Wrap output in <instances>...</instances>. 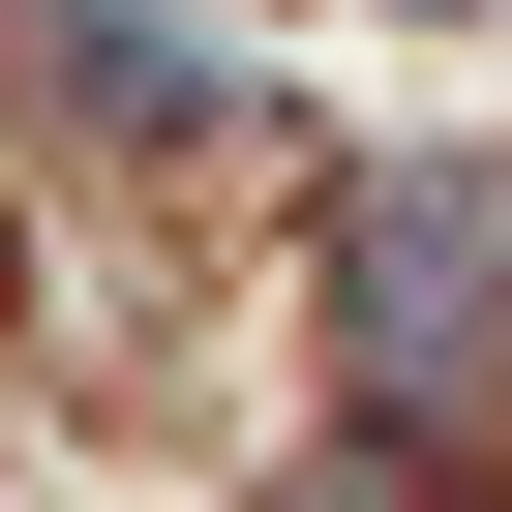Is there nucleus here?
<instances>
[{
	"label": "nucleus",
	"instance_id": "f257e3e1",
	"mask_svg": "<svg viewBox=\"0 0 512 512\" xmlns=\"http://www.w3.org/2000/svg\"><path fill=\"white\" fill-rule=\"evenodd\" d=\"M332 362H362V422H392V452L512 392V151H392V181H362V272H332Z\"/></svg>",
	"mask_w": 512,
	"mask_h": 512
}]
</instances>
